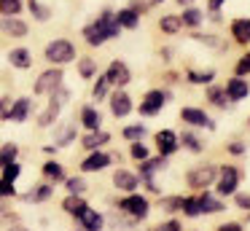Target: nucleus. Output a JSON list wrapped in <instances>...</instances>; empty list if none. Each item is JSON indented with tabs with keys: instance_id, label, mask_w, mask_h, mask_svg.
I'll use <instances>...</instances> for the list:
<instances>
[{
	"instance_id": "1",
	"label": "nucleus",
	"mask_w": 250,
	"mask_h": 231,
	"mask_svg": "<svg viewBox=\"0 0 250 231\" xmlns=\"http://www.w3.org/2000/svg\"><path fill=\"white\" fill-rule=\"evenodd\" d=\"M76 57V48H73L70 41H51L49 46H46V59L54 64H65L70 62V59Z\"/></svg>"
},
{
	"instance_id": "2",
	"label": "nucleus",
	"mask_w": 250,
	"mask_h": 231,
	"mask_svg": "<svg viewBox=\"0 0 250 231\" xmlns=\"http://www.w3.org/2000/svg\"><path fill=\"white\" fill-rule=\"evenodd\" d=\"M215 175H218V169H215L212 164L196 167V169L188 172V186H191V188H207V186H212Z\"/></svg>"
},
{
	"instance_id": "3",
	"label": "nucleus",
	"mask_w": 250,
	"mask_h": 231,
	"mask_svg": "<svg viewBox=\"0 0 250 231\" xmlns=\"http://www.w3.org/2000/svg\"><path fill=\"white\" fill-rule=\"evenodd\" d=\"M62 86V70H46L38 81H35V94H49Z\"/></svg>"
},
{
	"instance_id": "4",
	"label": "nucleus",
	"mask_w": 250,
	"mask_h": 231,
	"mask_svg": "<svg viewBox=\"0 0 250 231\" xmlns=\"http://www.w3.org/2000/svg\"><path fill=\"white\" fill-rule=\"evenodd\" d=\"M167 100H169V97L164 94V91H148L146 100H143V105H140V113H143V116H153V113L162 110V105Z\"/></svg>"
},
{
	"instance_id": "5",
	"label": "nucleus",
	"mask_w": 250,
	"mask_h": 231,
	"mask_svg": "<svg viewBox=\"0 0 250 231\" xmlns=\"http://www.w3.org/2000/svg\"><path fill=\"white\" fill-rule=\"evenodd\" d=\"M119 207L124 210V212H129L132 218H146L148 215V202L143 196H126Z\"/></svg>"
},
{
	"instance_id": "6",
	"label": "nucleus",
	"mask_w": 250,
	"mask_h": 231,
	"mask_svg": "<svg viewBox=\"0 0 250 231\" xmlns=\"http://www.w3.org/2000/svg\"><path fill=\"white\" fill-rule=\"evenodd\" d=\"M0 30L6 32L8 38H24L27 35V24H24L22 19H17V16H3V19H0Z\"/></svg>"
},
{
	"instance_id": "7",
	"label": "nucleus",
	"mask_w": 250,
	"mask_h": 231,
	"mask_svg": "<svg viewBox=\"0 0 250 231\" xmlns=\"http://www.w3.org/2000/svg\"><path fill=\"white\" fill-rule=\"evenodd\" d=\"M105 78H108V84L124 86V84H129V67H126L124 62H110V67H108V73H105Z\"/></svg>"
},
{
	"instance_id": "8",
	"label": "nucleus",
	"mask_w": 250,
	"mask_h": 231,
	"mask_svg": "<svg viewBox=\"0 0 250 231\" xmlns=\"http://www.w3.org/2000/svg\"><path fill=\"white\" fill-rule=\"evenodd\" d=\"M237 183H239V172L234 169V167H226V169L221 172V183H218V193H234L237 191Z\"/></svg>"
},
{
	"instance_id": "9",
	"label": "nucleus",
	"mask_w": 250,
	"mask_h": 231,
	"mask_svg": "<svg viewBox=\"0 0 250 231\" xmlns=\"http://www.w3.org/2000/svg\"><path fill=\"white\" fill-rule=\"evenodd\" d=\"M78 218H81V223H83V231H103V215L94 212L92 207H83L81 212H78Z\"/></svg>"
},
{
	"instance_id": "10",
	"label": "nucleus",
	"mask_w": 250,
	"mask_h": 231,
	"mask_svg": "<svg viewBox=\"0 0 250 231\" xmlns=\"http://www.w3.org/2000/svg\"><path fill=\"white\" fill-rule=\"evenodd\" d=\"M180 118H183L186 124H194V126H207V129H212V121L199 110V107H183Z\"/></svg>"
},
{
	"instance_id": "11",
	"label": "nucleus",
	"mask_w": 250,
	"mask_h": 231,
	"mask_svg": "<svg viewBox=\"0 0 250 231\" xmlns=\"http://www.w3.org/2000/svg\"><path fill=\"white\" fill-rule=\"evenodd\" d=\"M94 24H97L100 30H103V35H105V38H116V35L121 32L119 21L113 19V14H110V11H103V16H100V19L94 21Z\"/></svg>"
},
{
	"instance_id": "12",
	"label": "nucleus",
	"mask_w": 250,
	"mask_h": 231,
	"mask_svg": "<svg viewBox=\"0 0 250 231\" xmlns=\"http://www.w3.org/2000/svg\"><path fill=\"white\" fill-rule=\"evenodd\" d=\"M110 110H113V116H119V118H124L126 113L132 110V100L124 94V91H116L113 97H110Z\"/></svg>"
},
{
	"instance_id": "13",
	"label": "nucleus",
	"mask_w": 250,
	"mask_h": 231,
	"mask_svg": "<svg viewBox=\"0 0 250 231\" xmlns=\"http://www.w3.org/2000/svg\"><path fill=\"white\" fill-rule=\"evenodd\" d=\"M231 35L237 43H250V19H234L231 21Z\"/></svg>"
},
{
	"instance_id": "14",
	"label": "nucleus",
	"mask_w": 250,
	"mask_h": 231,
	"mask_svg": "<svg viewBox=\"0 0 250 231\" xmlns=\"http://www.w3.org/2000/svg\"><path fill=\"white\" fill-rule=\"evenodd\" d=\"M248 91H250L248 84H245L239 75H237V78H231V81H229V86H226V97H229V100H245Z\"/></svg>"
},
{
	"instance_id": "15",
	"label": "nucleus",
	"mask_w": 250,
	"mask_h": 231,
	"mask_svg": "<svg viewBox=\"0 0 250 231\" xmlns=\"http://www.w3.org/2000/svg\"><path fill=\"white\" fill-rule=\"evenodd\" d=\"M113 186L121 188V191H135V188H137V177L132 175V172H126V169H119L113 175Z\"/></svg>"
},
{
	"instance_id": "16",
	"label": "nucleus",
	"mask_w": 250,
	"mask_h": 231,
	"mask_svg": "<svg viewBox=\"0 0 250 231\" xmlns=\"http://www.w3.org/2000/svg\"><path fill=\"white\" fill-rule=\"evenodd\" d=\"M110 164V156H105V153H92L86 161L81 164V169L83 172H100V169H105V167Z\"/></svg>"
},
{
	"instance_id": "17",
	"label": "nucleus",
	"mask_w": 250,
	"mask_h": 231,
	"mask_svg": "<svg viewBox=\"0 0 250 231\" xmlns=\"http://www.w3.org/2000/svg\"><path fill=\"white\" fill-rule=\"evenodd\" d=\"M156 143H159V150H162L164 156H167V153H175V150H178V143H175V132H169V129H164V132L156 134Z\"/></svg>"
},
{
	"instance_id": "18",
	"label": "nucleus",
	"mask_w": 250,
	"mask_h": 231,
	"mask_svg": "<svg viewBox=\"0 0 250 231\" xmlns=\"http://www.w3.org/2000/svg\"><path fill=\"white\" fill-rule=\"evenodd\" d=\"M27 113H30V100H24V97H22V100H17V102H14V105H11V113H8V121H24V118H27Z\"/></svg>"
},
{
	"instance_id": "19",
	"label": "nucleus",
	"mask_w": 250,
	"mask_h": 231,
	"mask_svg": "<svg viewBox=\"0 0 250 231\" xmlns=\"http://www.w3.org/2000/svg\"><path fill=\"white\" fill-rule=\"evenodd\" d=\"M8 62L14 64V67H30V64H33V59H30V51L27 48H14L11 54H8Z\"/></svg>"
},
{
	"instance_id": "20",
	"label": "nucleus",
	"mask_w": 250,
	"mask_h": 231,
	"mask_svg": "<svg viewBox=\"0 0 250 231\" xmlns=\"http://www.w3.org/2000/svg\"><path fill=\"white\" fill-rule=\"evenodd\" d=\"M116 21H119V27H126V30H135L137 24H140V19H137V14L132 8H124L116 14Z\"/></svg>"
},
{
	"instance_id": "21",
	"label": "nucleus",
	"mask_w": 250,
	"mask_h": 231,
	"mask_svg": "<svg viewBox=\"0 0 250 231\" xmlns=\"http://www.w3.org/2000/svg\"><path fill=\"white\" fill-rule=\"evenodd\" d=\"M83 38H86V43H92V46H103L108 38L103 35V30H100L97 24H89V27H83Z\"/></svg>"
},
{
	"instance_id": "22",
	"label": "nucleus",
	"mask_w": 250,
	"mask_h": 231,
	"mask_svg": "<svg viewBox=\"0 0 250 231\" xmlns=\"http://www.w3.org/2000/svg\"><path fill=\"white\" fill-rule=\"evenodd\" d=\"M81 121H83V126H86V129H92V132H97V129H100V113L94 110V107H83V113H81Z\"/></svg>"
},
{
	"instance_id": "23",
	"label": "nucleus",
	"mask_w": 250,
	"mask_h": 231,
	"mask_svg": "<svg viewBox=\"0 0 250 231\" xmlns=\"http://www.w3.org/2000/svg\"><path fill=\"white\" fill-rule=\"evenodd\" d=\"M60 102H57V100H51V105L49 107H46V110L43 113H41V118H38V124H41V126H49V124H54V118H57V113H60Z\"/></svg>"
},
{
	"instance_id": "24",
	"label": "nucleus",
	"mask_w": 250,
	"mask_h": 231,
	"mask_svg": "<svg viewBox=\"0 0 250 231\" xmlns=\"http://www.w3.org/2000/svg\"><path fill=\"white\" fill-rule=\"evenodd\" d=\"M103 143H108V134H105V132H92V134L83 137V148H89V150L100 148Z\"/></svg>"
},
{
	"instance_id": "25",
	"label": "nucleus",
	"mask_w": 250,
	"mask_h": 231,
	"mask_svg": "<svg viewBox=\"0 0 250 231\" xmlns=\"http://www.w3.org/2000/svg\"><path fill=\"white\" fill-rule=\"evenodd\" d=\"M62 207H65V210H67V212H70V215H78V212H81L83 207H86V202H83V199H78L76 193H73V196H67L65 202H62Z\"/></svg>"
},
{
	"instance_id": "26",
	"label": "nucleus",
	"mask_w": 250,
	"mask_h": 231,
	"mask_svg": "<svg viewBox=\"0 0 250 231\" xmlns=\"http://www.w3.org/2000/svg\"><path fill=\"white\" fill-rule=\"evenodd\" d=\"M19 11H22V0H0V14L17 16Z\"/></svg>"
},
{
	"instance_id": "27",
	"label": "nucleus",
	"mask_w": 250,
	"mask_h": 231,
	"mask_svg": "<svg viewBox=\"0 0 250 231\" xmlns=\"http://www.w3.org/2000/svg\"><path fill=\"white\" fill-rule=\"evenodd\" d=\"M159 169H164V159H151V161H146V164L140 167L143 177H151L153 172H159Z\"/></svg>"
},
{
	"instance_id": "28",
	"label": "nucleus",
	"mask_w": 250,
	"mask_h": 231,
	"mask_svg": "<svg viewBox=\"0 0 250 231\" xmlns=\"http://www.w3.org/2000/svg\"><path fill=\"white\" fill-rule=\"evenodd\" d=\"M159 24H162V30H164V32L175 35V32L180 30V24H183V21H180V19H175V16H164V19L159 21Z\"/></svg>"
},
{
	"instance_id": "29",
	"label": "nucleus",
	"mask_w": 250,
	"mask_h": 231,
	"mask_svg": "<svg viewBox=\"0 0 250 231\" xmlns=\"http://www.w3.org/2000/svg\"><path fill=\"white\" fill-rule=\"evenodd\" d=\"M14 159H17V145H6V148L0 150V169L6 164H11Z\"/></svg>"
},
{
	"instance_id": "30",
	"label": "nucleus",
	"mask_w": 250,
	"mask_h": 231,
	"mask_svg": "<svg viewBox=\"0 0 250 231\" xmlns=\"http://www.w3.org/2000/svg\"><path fill=\"white\" fill-rule=\"evenodd\" d=\"M199 207H202V212H221L223 204L215 202V199H210V196H205V199H199Z\"/></svg>"
},
{
	"instance_id": "31",
	"label": "nucleus",
	"mask_w": 250,
	"mask_h": 231,
	"mask_svg": "<svg viewBox=\"0 0 250 231\" xmlns=\"http://www.w3.org/2000/svg\"><path fill=\"white\" fill-rule=\"evenodd\" d=\"M180 210H183L186 215H199L202 212V207H199V199H183V204H180Z\"/></svg>"
},
{
	"instance_id": "32",
	"label": "nucleus",
	"mask_w": 250,
	"mask_h": 231,
	"mask_svg": "<svg viewBox=\"0 0 250 231\" xmlns=\"http://www.w3.org/2000/svg\"><path fill=\"white\" fill-rule=\"evenodd\" d=\"M30 8H33V14H35V19L38 21H46L51 16V11L49 8H43V5L38 3V0H30Z\"/></svg>"
},
{
	"instance_id": "33",
	"label": "nucleus",
	"mask_w": 250,
	"mask_h": 231,
	"mask_svg": "<svg viewBox=\"0 0 250 231\" xmlns=\"http://www.w3.org/2000/svg\"><path fill=\"white\" fill-rule=\"evenodd\" d=\"M43 175H46V177H54V180H60V177H62V167L57 164V161H46V164H43Z\"/></svg>"
},
{
	"instance_id": "34",
	"label": "nucleus",
	"mask_w": 250,
	"mask_h": 231,
	"mask_svg": "<svg viewBox=\"0 0 250 231\" xmlns=\"http://www.w3.org/2000/svg\"><path fill=\"white\" fill-rule=\"evenodd\" d=\"M180 21H183V24H191V27H196V24L202 21V11H196V8H188V11L183 14V19H180Z\"/></svg>"
},
{
	"instance_id": "35",
	"label": "nucleus",
	"mask_w": 250,
	"mask_h": 231,
	"mask_svg": "<svg viewBox=\"0 0 250 231\" xmlns=\"http://www.w3.org/2000/svg\"><path fill=\"white\" fill-rule=\"evenodd\" d=\"M212 78H215V73H212V70H207V73H188L191 84H210Z\"/></svg>"
},
{
	"instance_id": "36",
	"label": "nucleus",
	"mask_w": 250,
	"mask_h": 231,
	"mask_svg": "<svg viewBox=\"0 0 250 231\" xmlns=\"http://www.w3.org/2000/svg\"><path fill=\"white\" fill-rule=\"evenodd\" d=\"M17 177H19V164H17V161H11V164H6V167H3V180L14 183Z\"/></svg>"
},
{
	"instance_id": "37",
	"label": "nucleus",
	"mask_w": 250,
	"mask_h": 231,
	"mask_svg": "<svg viewBox=\"0 0 250 231\" xmlns=\"http://www.w3.org/2000/svg\"><path fill=\"white\" fill-rule=\"evenodd\" d=\"M180 204H183V199H180V196H167V199H162V210H167V212L180 210Z\"/></svg>"
},
{
	"instance_id": "38",
	"label": "nucleus",
	"mask_w": 250,
	"mask_h": 231,
	"mask_svg": "<svg viewBox=\"0 0 250 231\" xmlns=\"http://www.w3.org/2000/svg\"><path fill=\"white\" fill-rule=\"evenodd\" d=\"M78 70H81V78H92V75H94V70H97V67H94V62H92V59H81Z\"/></svg>"
},
{
	"instance_id": "39",
	"label": "nucleus",
	"mask_w": 250,
	"mask_h": 231,
	"mask_svg": "<svg viewBox=\"0 0 250 231\" xmlns=\"http://www.w3.org/2000/svg\"><path fill=\"white\" fill-rule=\"evenodd\" d=\"M146 134V126H126L124 129V137L126 140H140Z\"/></svg>"
},
{
	"instance_id": "40",
	"label": "nucleus",
	"mask_w": 250,
	"mask_h": 231,
	"mask_svg": "<svg viewBox=\"0 0 250 231\" xmlns=\"http://www.w3.org/2000/svg\"><path fill=\"white\" fill-rule=\"evenodd\" d=\"M83 188H86V183H83L81 177H70V180H67V191L70 193H81Z\"/></svg>"
},
{
	"instance_id": "41",
	"label": "nucleus",
	"mask_w": 250,
	"mask_h": 231,
	"mask_svg": "<svg viewBox=\"0 0 250 231\" xmlns=\"http://www.w3.org/2000/svg\"><path fill=\"white\" fill-rule=\"evenodd\" d=\"M105 91H108V78H105V75H100L97 78V84H94V97H105Z\"/></svg>"
},
{
	"instance_id": "42",
	"label": "nucleus",
	"mask_w": 250,
	"mask_h": 231,
	"mask_svg": "<svg viewBox=\"0 0 250 231\" xmlns=\"http://www.w3.org/2000/svg\"><path fill=\"white\" fill-rule=\"evenodd\" d=\"M132 156L140 159V161H146L148 159V148H146V145H140V143H132Z\"/></svg>"
},
{
	"instance_id": "43",
	"label": "nucleus",
	"mask_w": 250,
	"mask_h": 231,
	"mask_svg": "<svg viewBox=\"0 0 250 231\" xmlns=\"http://www.w3.org/2000/svg\"><path fill=\"white\" fill-rule=\"evenodd\" d=\"M46 196H51V186H41L38 191H33L27 199H35V202H41V199H46Z\"/></svg>"
},
{
	"instance_id": "44",
	"label": "nucleus",
	"mask_w": 250,
	"mask_h": 231,
	"mask_svg": "<svg viewBox=\"0 0 250 231\" xmlns=\"http://www.w3.org/2000/svg\"><path fill=\"white\" fill-rule=\"evenodd\" d=\"M248 73H250V54L237 62V75H239V78H242V75H248Z\"/></svg>"
},
{
	"instance_id": "45",
	"label": "nucleus",
	"mask_w": 250,
	"mask_h": 231,
	"mask_svg": "<svg viewBox=\"0 0 250 231\" xmlns=\"http://www.w3.org/2000/svg\"><path fill=\"white\" fill-rule=\"evenodd\" d=\"M183 143L188 145V148L194 150V153H199V150H202V143H199V140L194 137V134H183Z\"/></svg>"
},
{
	"instance_id": "46",
	"label": "nucleus",
	"mask_w": 250,
	"mask_h": 231,
	"mask_svg": "<svg viewBox=\"0 0 250 231\" xmlns=\"http://www.w3.org/2000/svg\"><path fill=\"white\" fill-rule=\"evenodd\" d=\"M73 137H76V129L70 126V129H65V132H62L60 137H57V143H60V145H67V143H70Z\"/></svg>"
},
{
	"instance_id": "47",
	"label": "nucleus",
	"mask_w": 250,
	"mask_h": 231,
	"mask_svg": "<svg viewBox=\"0 0 250 231\" xmlns=\"http://www.w3.org/2000/svg\"><path fill=\"white\" fill-rule=\"evenodd\" d=\"M210 97L212 102H215V105H226V102H223V97H226V91H221V89H210Z\"/></svg>"
},
{
	"instance_id": "48",
	"label": "nucleus",
	"mask_w": 250,
	"mask_h": 231,
	"mask_svg": "<svg viewBox=\"0 0 250 231\" xmlns=\"http://www.w3.org/2000/svg\"><path fill=\"white\" fill-rule=\"evenodd\" d=\"M8 113H11V100L3 97V100H0V118H8Z\"/></svg>"
},
{
	"instance_id": "49",
	"label": "nucleus",
	"mask_w": 250,
	"mask_h": 231,
	"mask_svg": "<svg viewBox=\"0 0 250 231\" xmlns=\"http://www.w3.org/2000/svg\"><path fill=\"white\" fill-rule=\"evenodd\" d=\"M237 207L250 210V196H248V193H237Z\"/></svg>"
},
{
	"instance_id": "50",
	"label": "nucleus",
	"mask_w": 250,
	"mask_h": 231,
	"mask_svg": "<svg viewBox=\"0 0 250 231\" xmlns=\"http://www.w3.org/2000/svg\"><path fill=\"white\" fill-rule=\"evenodd\" d=\"M159 231H180V223H178V220H169V223H164Z\"/></svg>"
},
{
	"instance_id": "51",
	"label": "nucleus",
	"mask_w": 250,
	"mask_h": 231,
	"mask_svg": "<svg viewBox=\"0 0 250 231\" xmlns=\"http://www.w3.org/2000/svg\"><path fill=\"white\" fill-rule=\"evenodd\" d=\"M218 231H242V226L239 223H226V226H221Z\"/></svg>"
},
{
	"instance_id": "52",
	"label": "nucleus",
	"mask_w": 250,
	"mask_h": 231,
	"mask_svg": "<svg viewBox=\"0 0 250 231\" xmlns=\"http://www.w3.org/2000/svg\"><path fill=\"white\" fill-rule=\"evenodd\" d=\"M229 150L239 156V153H245V145H242V143H234V145H229Z\"/></svg>"
},
{
	"instance_id": "53",
	"label": "nucleus",
	"mask_w": 250,
	"mask_h": 231,
	"mask_svg": "<svg viewBox=\"0 0 250 231\" xmlns=\"http://www.w3.org/2000/svg\"><path fill=\"white\" fill-rule=\"evenodd\" d=\"M221 3H223V0H210V8L218 11V8H221Z\"/></svg>"
},
{
	"instance_id": "54",
	"label": "nucleus",
	"mask_w": 250,
	"mask_h": 231,
	"mask_svg": "<svg viewBox=\"0 0 250 231\" xmlns=\"http://www.w3.org/2000/svg\"><path fill=\"white\" fill-rule=\"evenodd\" d=\"M178 3H180V5H186V3H191V0H178Z\"/></svg>"
},
{
	"instance_id": "55",
	"label": "nucleus",
	"mask_w": 250,
	"mask_h": 231,
	"mask_svg": "<svg viewBox=\"0 0 250 231\" xmlns=\"http://www.w3.org/2000/svg\"><path fill=\"white\" fill-rule=\"evenodd\" d=\"M11 231H27V229H11Z\"/></svg>"
},
{
	"instance_id": "56",
	"label": "nucleus",
	"mask_w": 250,
	"mask_h": 231,
	"mask_svg": "<svg viewBox=\"0 0 250 231\" xmlns=\"http://www.w3.org/2000/svg\"><path fill=\"white\" fill-rule=\"evenodd\" d=\"M153 3H162V0H153Z\"/></svg>"
}]
</instances>
